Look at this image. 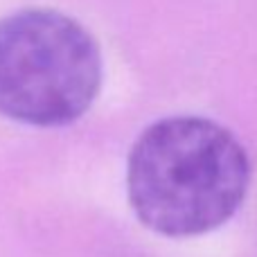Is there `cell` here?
Masks as SVG:
<instances>
[{"mask_svg": "<svg viewBox=\"0 0 257 257\" xmlns=\"http://www.w3.org/2000/svg\"><path fill=\"white\" fill-rule=\"evenodd\" d=\"M102 88V52L75 18L23 9L0 21V115L30 126L79 120Z\"/></svg>", "mask_w": 257, "mask_h": 257, "instance_id": "7a4b0ae2", "label": "cell"}, {"mask_svg": "<svg viewBox=\"0 0 257 257\" xmlns=\"http://www.w3.org/2000/svg\"><path fill=\"white\" fill-rule=\"evenodd\" d=\"M248 185L244 145L208 117H163L140 133L128 154V203L142 226L163 237L217 230L239 210Z\"/></svg>", "mask_w": 257, "mask_h": 257, "instance_id": "6da1fadb", "label": "cell"}]
</instances>
